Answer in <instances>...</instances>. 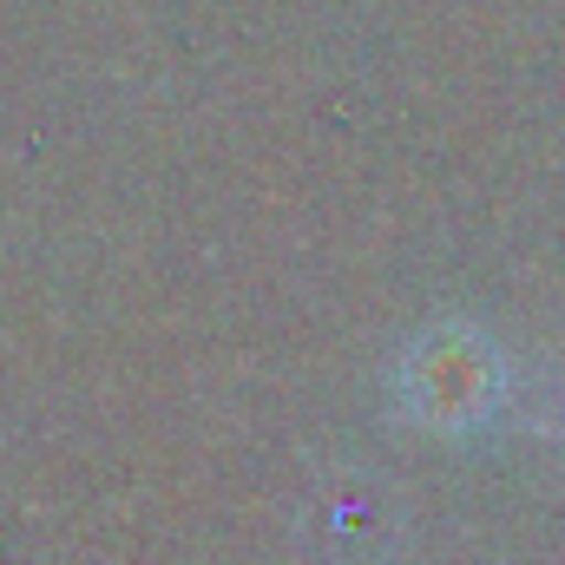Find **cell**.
Masks as SVG:
<instances>
[{"mask_svg":"<svg viewBox=\"0 0 565 565\" xmlns=\"http://www.w3.org/2000/svg\"><path fill=\"white\" fill-rule=\"evenodd\" d=\"M408 402L422 422L467 427L487 422L500 402V355L473 335V329H440L427 335L408 362Z\"/></svg>","mask_w":565,"mask_h":565,"instance_id":"cell-1","label":"cell"}]
</instances>
